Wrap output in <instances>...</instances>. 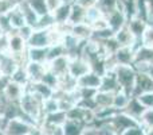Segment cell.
I'll use <instances>...</instances> for the list:
<instances>
[{
	"label": "cell",
	"instance_id": "1",
	"mask_svg": "<svg viewBox=\"0 0 153 135\" xmlns=\"http://www.w3.org/2000/svg\"><path fill=\"white\" fill-rule=\"evenodd\" d=\"M19 107L20 111L30 122H32L35 126H40L43 118V101L38 99L31 92H27L23 95V97L19 101Z\"/></svg>",
	"mask_w": 153,
	"mask_h": 135
},
{
	"label": "cell",
	"instance_id": "2",
	"mask_svg": "<svg viewBox=\"0 0 153 135\" xmlns=\"http://www.w3.org/2000/svg\"><path fill=\"white\" fill-rule=\"evenodd\" d=\"M116 78L118 81L120 89L122 92L128 93L129 96H133V89H134V82L137 77V72L134 66H126V65H116L113 68Z\"/></svg>",
	"mask_w": 153,
	"mask_h": 135
},
{
	"label": "cell",
	"instance_id": "3",
	"mask_svg": "<svg viewBox=\"0 0 153 135\" xmlns=\"http://www.w3.org/2000/svg\"><path fill=\"white\" fill-rule=\"evenodd\" d=\"M34 127L36 126L32 122H30L26 116H23L5 120L1 131L4 135H27Z\"/></svg>",
	"mask_w": 153,
	"mask_h": 135
},
{
	"label": "cell",
	"instance_id": "4",
	"mask_svg": "<svg viewBox=\"0 0 153 135\" xmlns=\"http://www.w3.org/2000/svg\"><path fill=\"white\" fill-rule=\"evenodd\" d=\"M108 123H109V126L111 127V130L114 131L116 135H121L125 130L133 127V126L140 124L138 122H136L134 119H132V118L128 116V115L124 114V112H118L117 115H114Z\"/></svg>",
	"mask_w": 153,
	"mask_h": 135
},
{
	"label": "cell",
	"instance_id": "5",
	"mask_svg": "<svg viewBox=\"0 0 153 135\" xmlns=\"http://www.w3.org/2000/svg\"><path fill=\"white\" fill-rule=\"evenodd\" d=\"M19 64L16 58L10 53V51H4L0 54V76L7 77V78H12L15 73L19 70Z\"/></svg>",
	"mask_w": 153,
	"mask_h": 135
},
{
	"label": "cell",
	"instance_id": "6",
	"mask_svg": "<svg viewBox=\"0 0 153 135\" xmlns=\"http://www.w3.org/2000/svg\"><path fill=\"white\" fill-rule=\"evenodd\" d=\"M91 70L90 69L89 62L86 61L85 58H82L81 56L79 57H74V58H70L69 62V76L74 80H78L79 77H82L83 74L89 73Z\"/></svg>",
	"mask_w": 153,
	"mask_h": 135
},
{
	"label": "cell",
	"instance_id": "7",
	"mask_svg": "<svg viewBox=\"0 0 153 135\" xmlns=\"http://www.w3.org/2000/svg\"><path fill=\"white\" fill-rule=\"evenodd\" d=\"M28 48H50V30L35 29L30 39L27 41Z\"/></svg>",
	"mask_w": 153,
	"mask_h": 135
},
{
	"label": "cell",
	"instance_id": "8",
	"mask_svg": "<svg viewBox=\"0 0 153 135\" xmlns=\"http://www.w3.org/2000/svg\"><path fill=\"white\" fill-rule=\"evenodd\" d=\"M69 62H70V58L67 56L51 60V61L47 62V70L51 72L53 74H55L59 78H62V77L69 74Z\"/></svg>",
	"mask_w": 153,
	"mask_h": 135
},
{
	"label": "cell",
	"instance_id": "9",
	"mask_svg": "<svg viewBox=\"0 0 153 135\" xmlns=\"http://www.w3.org/2000/svg\"><path fill=\"white\" fill-rule=\"evenodd\" d=\"M26 89H27V87H23V85L10 80L7 87L3 91V95H4V97L7 99L10 103H19L20 99L23 97V95L26 93Z\"/></svg>",
	"mask_w": 153,
	"mask_h": 135
},
{
	"label": "cell",
	"instance_id": "10",
	"mask_svg": "<svg viewBox=\"0 0 153 135\" xmlns=\"http://www.w3.org/2000/svg\"><path fill=\"white\" fill-rule=\"evenodd\" d=\"M8 39V51L13 56H18V54H23L27 53V42L18 34V31H12L7 35Z\"/></svg>",
	"mask_w": 153,
	"mask_h": 135
},
{
	"label": "cell",
	"instance_id": "11",
	"mask_svg": "<svg viewBox=\"0 0 153 135\" xmlns=\"http://www.w3.org/2000/svg\"><path fill=\"white\" fill-rule=\"evenodd\" d=\"M148 92H153V78L148 73H137L133 96H140Z\"/></svg>",
	"mask_w": 153,
	"mask_h": 135
},
{
	"label": "cell",
	"instance_id": "12",
	"mask_svg": "<svg viewBox=\"0 0 153 135\" xmlns=\"http://www.w3.org/2000/svg\"><path fill=\"white\" fill-rule=\"evenodd\" d=\"M128 19H129V18H128L126 12H125L124 10H121V8H118L117 11H114V12H111L110 15L106 16V20H108L109 29H110L114 34H116L118 30H121L122 27L126 26Z\"/></svg>",
	"mask_w": 153,
	"mask_h": 135
},
{
	"label": "cell",
	"instance_id": "13",
	"mask_svg": "<svg viewBox=\"0 0 153 135\" xmlns=\"http://www.w3.org/2000/svg\"><path fill=\"white\" fill-rule=\"evenodd\" d=\"M134 48H120L111 57L114 65H126V66H133L134 64Z\"/></svg>",
	"mask_w": 153,
	"mask_h": 135
},
{
	"label": "cell",
	"instance_id": "14",
	"mask_svg": "<svg viewBox=\"0 0 153 135\" xmlns=\"http://www.w3.org/2000/svg\"><path fill=\"white\" fill-rule=\"evenodd\" d=\"M26 74L28 77V81L31 84L34 82H40L45 76V73L47 72V64H36V62H27V65L24 66Z\"/></svg>",
	"mask_w": 153,
	"mask_h": 135
},
{
	"label": "cell",
	"instance_id": "15",
	"mask_svg": "<svg viewBox=\"0 0 153 135\" xmlns=\"http://www.w3.org/2000/svg\"><path fill=\"white\" fill-rule=\"evenodd\" d=\"M126 26L129 27L130 32H132L133 37L136 38L137 43H140V45H141V38H143V35H144V32H145V30L148 29L145 19L141 18V16L134 15V16H132V18L128 19Z\"/></svg>",
	"mask_w": 153,
	"mask_h": 135
},
{
	"label": "cell",
	"instance_id": "16",
	"mask_svg": "<svg viewBox=\"0 0 153 135\" xmlns=\"http://www.w3.org/2000/svg\"><path fill=\"white\" fill-rule=\"evenodd\" d=\"M114 39H116V42L120 45V48H134V49H137L138 46H140V43H137V41H136L134 37H133V34L130 32V30L128 26H125V27H122L121 30H118V31L114 34Z\"/></svg>",
	"mask_w": 153,
	"mask_h": 135
},
{
	"label": "cell",
	"instance_id": "17",
	"mask_svg": "<svg viewBox=\"0 0 153 135\" xmlns=\"http://www.w3.org/2000/svg\"><path fill=\"white\" fill-rule=\"evenodd\" d=\"M101 81H102V76L94 73L90 70L89 73L83 74L76 80V87L78 88H89V89H100Z\"/></svg>",
	"mask_w": 153,
	"mask_h": 135
},
{
	"label": "cell",
	"instance_id": "18",
	"mask_svg": "<svg viewBox=\"0 0 153 135\" xmlns=\"http://www.w3.org/2000/svg\"><path fill=\"white\" fill-rule=\"evenodd\" d=\"M27 92H31L32 95H35L38 99H40L42 101L47 100V99L53 97L54 96V92L55 91L51 89L50 87H47V85L45 84V82H34V84H31L30 82L28 85H27Z\"/></svg>",
	"mask_w": 153,
	"mask_h": 135
},
{
	"label": "cell",
	"instance_id": "19",
	"mask_svg": "<svg viewBox=\"0 0 153 135\" xmlns=\"http://www.w3.org/2000/svg\"><path fill=\"white\" fill-rule=\"evenodd\" d=\"M98 91H102V92H109V93H116L118 92L120 85L118 81L116 78V74H114L113 69H109L105 74L102 76V81H101V87Z\"/></svg>",
	"mask_w": 153,
	"mask_h": 135
},
{
	"label": "cell",
	"instance_id": "20",
	"mask_svg": "<svg viewBox=\"0 0 153 135\" xmlns=\"http://www.w3.org/2000/svg\"><path fill=\"white\" fill-rule=\"evenodd\" d=\"M145 109L146 108L140 103V100H138L136 96H132L129 103H128V106L125 107V109L122 112L126 114L128 116H130L132 119H134L136 122H140V119H141V116H143V114L145 112Z\"/></svg>",
	"mask_w": 153,
	"mask_h": 135
},
{
	"label": "cell",
	"instance_id": "21",
	"mask_svg": "<svg viewBox=\"0 0 153 135\" xmlns=\"http://www.w3.org/2000/svg\"><path fill=\"white\" fill-rule=\"evenodd\" d=\"M28 62L47 64L48 62V48H28L27 49Z\"/></svg>",
	"mask_w": 153,
	"mask_h": 135
},
{
	"label": "cell",
	"instance_id": "22",
	"mask_svg": "<svg viewBox=\"0 0 153 135\" xmlns=\"http://www.w3.org/2000/svg\"><path fill=\"white\" fill-rule=\"evenodd\" d=\"M71 2H63L51 15H53L55 24H63V23H69V18H70V11H71Z\"/></svg>",
	"mask_w": 153,
	"mask_h": 135
},
{
	"label": "cell",
	"instance_id": "23",
	"mask_svg": "<svg viewBox=\"0 0 153 135\" xmlns=\"http://www.w3.org/2000/svg\"><path fill=\"white\" fill-rule=\"evenodd\" d=\"M7 19H8V23H10L12 31H19L22 27H24L27 24L26 19H24L23 14H22L20 8L18 7V4H16V7L7 15Z\"/></svg>",
	"mask_w": 153,
	"mask_h": 135
},
{
	"label": "cell",
	"instance_id": "24",
	"mask_svg": "<svg viewBox=\"0 0 153 135\" xmlns=\"http://www.w3.org/2000/svg\"><path fill=\"white\" fill-rule=\"evenodd\" d=\"M71 35L75 37L78 41H81V42H87V41H90L93 37V29H91V26L87 23L75 24L71 29Z\"/></svg>",
	"mask_w": 153,
	"mask_h": 135
},
{
	"label": "cell",
	"instance_id": "25",
	"mask_svg": "<svg viewBox=\"0 0 153 135\" xmlns=\"http://www.w3.org/2000/svg\"><path fill=\"white\" fill-rule=\"evenodd\" d=\"M18 7L20 8L22 14H23L24 19H26V23L28 24V26H31V27H34V29H36L38 22H39V16H38L36 14L32 11V8L28 5L27 0H26V2L18 3Z\"/></svg>",
	"mask_w": 153,
	"mask_h": 135
},
{
	"label": "cell",
	"instance_id": "26",
	"mask_svg": "<svg viewBox=\"0 0 153 135\" xmlns=\"http://www.w3.org/2000/svg\"><path fill=\"white\" fill-rule=\"evenodd\" d=\"M113 99H114V93H109V92H102V91H98L97 95H95V97H94L95 109L110 108V107H113ZM95 109H94V111H95Z\"/></svg>",
	"mask_w": 153,
	"mask_h": 135
},
{
	"label": "cell",
	"instance_id": "27",
	"mask_svg": "<svg viewBox=\"0 0 153 135\" xmlns=\"http://www.w3.org/2000/svg\"><path fill=\"white\" fill-rule=\"evenodd\" d=\"M85 19H86V8H83L82 5L73 3L71 4V11H70V18H69V23L71 26L79 23H85Z\"/></svg>",
	"mask_w": 153,
	"mask_h": 135
},
{
	"label": "cell",
	"instance_id": "28",
	"mask_svg": "<svg viewBox=\"0 0 153 135\" xmlns=\"http://www.w3.org/2000/svg\"><path fill=\"white\" fill-rule=\"evenodd\" d=\"M120 4H121V0H98L95 7H97L98 10L101 11V14L106 18V16L110 15L111 12L118 10Z\"/></svg>",
	"mask_w": 153,
	"mask_h": 135
},
{
	"label": "cell",
	"instance_id": "29",
	"mask_svg": "<svg viewBox=\"0 0 153 135\" xmlns=\"http://www.w3.org/2000/svg\"><path fill=\"white\" fill-rule=\"evenodd\" d=\"M67 120V115L66 112L63 111H58V112H54V114L50 115H46L43 118L42 123H46V124H51V126H63ZM40 123V124H42Z\"/></svg>",
	"mask_w": 153,
	"mask_h": 135
},
{
	"label": "cell",
	"instance_id": "30",
	"mask_svg": "<svg viewBox=\"0 0 153 135\" xmlns=\"http://www.w3.org/2000/svg\"><path fill=\"white\" fill-rule=\"evenodd\" d=\"M85 127H86V126L82 122L67 119L66 123L63 124V133H65V135H82Z\"/></svg>",
	"mask_w": 153,
	"mask_h": 135
},
{
	"label": "cell",
	"instance_id": "31",
	"mask_svg": "<svg viewBox=\"0 0 153 135\" xmlns=\"http://www.w3.org/2000/svg\"><path fill=\"white\" fill-rule=\"evenodd\" d=\"M130 97H132V96H129L128 93L122 92V91L116 92L114 93V99H113V108H116L117 111L122 112L125 109V107L128 106V103H129Z\"/></svg>",
	"mask_w": 153,
	"mask_h": 135
},
{
	"label": "cell",
	"instance_id": "32",
	"mask_svg": "<svg viewBox=\"0 0 153 135\" xmlns=\"http://www.w3.org/2000/svg\"><path fill=\"white\" fill-rule=\"evenodd\" d=\"M27 3L39 18L50 14L47 10V5H46V0H27Z\"/></svg>",
	"mask_w": 153,
	"mask_h": 135
},
{
	"label": "cell",
	"instance_id": "33",
	"mask_svg": "<svg viewBox=\"0 0 153 135\" xmlns=\"http://www.w3.org/2000/svg\"><path fill=\"white\" fill-rule=\"evenodd\" d=\"M61 111L59 109V103H58V99L56 97H50L47 100L43 101V115H50V114H54V112H58Z\"/></svg>",
	"mask_w": 153,
	"mask_h": 135
},
{
	"label": "cell",
	"instance_id": "34",
	"mask_svg": "<svg viewBox=\"0 0 153 135\" xmlns=\"http://www.w3.org/2000/svg\"><path fill=\"white\" fill-rule=\"evenodd\" d=\"M138 123H140V126L145 131L153 130V108L145 109V112L143 114V116H141V119Z\"/></svg>",
	"mask_w": 153,
	"mask_h": 135
},
{
	"label": "cell",
	"instance_id": "35",
	"mask_svg": "<svg viewBox=\"0 0 153 135\" xmlns=\"http://www.w3.org/2000/svg\"><path fill=\"white\" fill-rule=\"evenodd\" d=\"M63 56H66V49H65V46L62 43L48 48V61L59 58V57H63Z\"/></svg>",
	"mask_w": 153,
	"mask_h": 135
},
{
	"label": "cell",
	"instance_id": "36",
	"mask_svg": "<svg viewBox=\"0 0 153 135\" xmlns=\"http://www.w3.org/2000/svg\"><path fill=\"white\" fill-rule=\"evenodd\" d=\"M102 14H101V11L98 10L97 7H91V8H87L86 10V19H85V23L90 24L91 26L94 22H97L98 19L102 18Z\"/></svg>",
	"mask_w": 153,
	"mask_h": 135
},
{
	"label": "cell",
	"instance_id": "37",
	"mask_svg": "<svg viewBox=\"0 0 153 135\" xmlns=\"http://www.w3.org/2000/svg\"><path fill=\"white\" fill-rule=\"evenodd\" d=\"M42 82H45V84L47 85V87H50L51 89L56 91L58 89V87H59V77H56L55 74H53L51 72L47 70L45 73V76H43Z\"/></svg>",
	"mask_w": 153,
	"mask_h": 135
},
{
	"label": "cell",
	"instance_id": "38",
	"mask_svg": "<svg viewBox=\"0 0 153 135\" xmlns=\"http://www.w3.org/2000/svg\"><path fill=\"white\" fill-rule=\"evenodd\" d=\"M55 26V20H54L53 15L51 14H47L45 16H40L39 22H38L36 29H45V30H50Z\"/></svg>",
	"mask_w": 153,
	"mask_h": 135
},
{
	"label": "cell",
	"instance_id": "39",
	"mask_svg": "<svg viewBox=\"0 0 153 135\" xmlns=\"http://www.w3.org/2000/svg\"><path fill=\"white\" fill-rule=\"evenodd\" d=\"M16 0H0V16H5L16 7Z\"/></svg>",
	"mask_w": 153,
	"mask_h": 135
},
{
	"label": "cell",
	"instance_id": "40",
	"mask_svg": "<svg viewBox=\"0 0 153 135\" xmlns=\"http://www.w3.org/2000/svg\"><path fill=\"white\" fill-rule=\"evenodd\" d=\"M136 97L140 100V103L145 107L146 109H151L153 108V92H148V93H144V95L140 96H136Z\"/></svg>",
	"mask_w": 153,
	"mask_h": 135
},
{
	"label": "cell",
	"instance_id": "41",
	"mask_svg": "<svg viewBox=\"0 0 153 135\" xmlns=\"http://www.w3.org/2000/svg\"><path fill=\"white\" fill-rule=\"evenodd\" d=\"M141 45L153 49V27H148L141 38Z\"/></svg>",
	"mask_w": 153,
	"mask_h": 135
},
{
	"label": "cell",
	"instance_id": "42",
	"mask_svg": "<svg viewBox=\"0 0 153 135\" xmlns=\"http://www.w3.org/2000/svg\"><path fill=\"white\" fill-rule=\"evenodd\" d=\"M34 30H35L34 27H31V26H28V24H26V26H24V27H22V29L19 30V31H18V34L20 35V37L23 38V39L27 42V41L30 39V37H31V35H32V32H34Z\"/></svg>",
	"mask_w": 153,
	"mask_h": 135
},
{
	"label": "cell",
	"instance_id": "43",
	"mask_svg": "<svg viewBox=\"0 0 153 135\" xmlns=\"http://www.w3.org/2000/svg\"><path fill=\"white\" fill-rule=\"evenodd\" d=\"M121 135H145V130L140 124H137V126H133V127L125 130Z\"/></svg>",
	"mask_w": 153,
	"mask_h": 135
},
{
	"label": "cell",
	"instance_id": "44",
	"mask_svg": "<svg viewBox=\"0 0 153 135\" xmlns=\"http://www.w3.org/2000/svg\"><path fill=\"white\" fill-rule=\"evenodd\" d=\"M63 3V0H46V5H47V10L50 14H53L59 5Z\"/></svg>",
	"mask_w": 153,
	"mask_h": 135
},
{
	"label": "cell",
	"instance_id": "45",
	"mask_svg": "<svg viewBox=\"0 0 153 135\" xmlns=\"http://www.w3.org/2000/svg\"><path fill=\"white\" fill-rule=\"evenodd\" d=\"M73 3H76V4L82 5L83 8H91V7H95L98 3V0H74Z\"/></svg>",
	"mask_w": 153,
	"mask_h": 135
},
{
	"label": "cell",
	"instance_id": "46",
	"mask_svg": "<svg viewBox=\"0 0 153 135\" xmlns=\"http://www.w3.org/2000/svg\"><path fill=\"white\" fill-rule=\"evenodd\" d=\"M7 35H1L0 37V54L4 53V51H8V39H7Z\"/></svg>",
	"mask_w": 153,
	"mask_h": 135
},
{
	"label": "cell",
	"instance_id": "47",
	"mask_svg": "<svg viewBox=\"0 0 153 135\" xmlns=\"http://www.w3.org/2000/svg\"><path fill=\"white\" fill-rule=\"evenodd\" d=\"M144 7H145V16L152 15L153 16V0H143Z\"/></svg>",
	"mask_w": 153,
	"mask_h": 135
},
{
	"label": "cell",
	"instance_id": "48",
	"mask_svg": "<svg viewBox=\"0 0 153 135\" xmlns=\"http://www.w3.org/2000/svg\"><path fill=\"white\" fill-rule=\"evenodd\" d=\"M27 135H45V133L42 131V128L39 127V126H36V127H34L31 131H30Z\"/></svg>",
	"mask_w": 153,
	"mask_h": 135
},
{
	"label": "cell",
	"instance_id": "49",
	"mask_svg": "<svg viewBox=\"0 0 153 135\" xmlns=\"http://www.w3.org/2000/svg\"><path fill=\"white\" fill-rule=\"evenodd\" d=\"M148 74H149V76L152 77V78H153V65H152L151 68H149V70H148Z\"/></svg>",
	"mask_w": 153,
	"mask_h": 135
},
{
	"label": "cell",
	"instance_id": "50",
	"mask_svg": "<svg viewBox=\"0 0 153 135\" xmlns=\"http://www.w3.org/2000/svg\"><path fill=\"white\" fill-rule=\"evenodd\" d=\"M145 135H153V130H149V131H145Z\"/></svg>",
	"mask_w": 153,
	"mask_h": 135
},
{
	"label": "cell",
	"instance_id": "51",
	"mask_svg": "<svg viewBox=\"0 0 153 135\" xmlns=\"http://www.w3.org/2000/svg\"><path fill=\"white\" fill-rule=\"evenodd\" d=\"M18 3H20V2H26V0H16Z\"/></svg>",
	"mask_w": 153,
	"mask_h": 135
},
{
	"label": "cell",
	"instance_id": "52",
	"mask_svg": "<svg viewBox=\"0 0 153 135\" xmlns=\"http://www.w3.org/2000/svg\"><path fill=\"white\" fill-rule=\"evenodd\" d=\"M63 2H71V3H73V2H74V0H63Z\"/></svg>",
	"mask_w": 153,
	"mask_h": 135
},
{
	"label": "cell",
	"instance_id": "53",
	"mask_svg": "<svg viewBox=\"0 0 153 135\" xmlns=\"http://www.w3.org/2000/svg\"><path fill=\"white\" fill-rule=\"evenodd\" d=\"M0 135H4V134H3V131H1V130H0Z\"/></svg>",
	"mask_w": 153,
	"mask_h": 135
}]
</instances>
